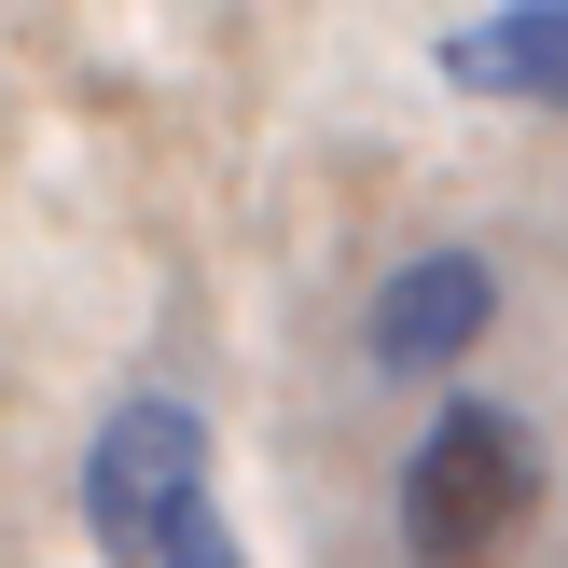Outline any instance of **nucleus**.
Returning a JSON list of instances; mask_svg holds the SVG:
<instances>
[{"label": "nucleus", "mask_w": 568, "mask_h": 568, "mask_svg": "<svg viewBox=\"0 0 568 568\" xmlns=\"http://www.w3.org/2000/svg\"><path fill=\"white\" fill-rule=\"evenodd\" d=\"M194 514H209V416L166 403V388L111 403L98 444H83V527H98V555L111 568H153Z\"/></svg>", "instance_id": "obj_2"}, {"label": "nucleus", "mask_w": 568, "mask_h": 568, "mask_svg": "<svg viewBox=\"0 0 568 568\" xmlns=\"http://www.w3.org/2000/svg\"><path fill=\"white\" fill-rule=\"evenodd\" d=\"M486 320H499V264L486 250H416L403 277L375 292V375H444L458 347H486Z\"/></svg>", "instance_id": "obj_3"}, {"label": "nucleus", "mask_w": 568, "mask_h": 568, "mask_svg": "<svg viewBox=\"0 0 568 568\" xmlns=\"http://www.w3.org/2000/svg\"><path fill=\"white\" fill-rule=\"evenodd\" d=\"M153 568H250V541H236V527H222V514H194V527H181V541H166Z\"/></svg>", "instance_id": "obj_5"}, {"label": "nucleus", "mask_w": 568, "mask_h": 568, "mask_svg": "<svg viewBox=\"0 0 568 568\" xmlns=\"http://www.w3.org/2000/svg\"><path fill=\"white\" fill-rule=\"evenodd\" d=\"M541 527V430L514 403H444L403 458V555L416 568H499Z\"/></svg>", "instance_id": "obj_1"}, {"label": "nucleus", "mask_w": 568, "mask_h": 568, "mask_svg": "<svg viewBox=\"0 0 568 568\" xmlns=\"http://www.w3.org/2000/svg\"><path fill=\"white\" fill-rule=\"evenodd\" d=\"M444 83H471V98H555L568 83V14L555 0H514V14L458 28L444 42Z\"/></svg>", "instance_id": "obj_4"}]
</instances>
